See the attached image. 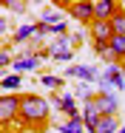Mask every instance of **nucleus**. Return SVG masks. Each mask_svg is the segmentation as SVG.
Here are the masks:
<instances>
[{"label": "nucleus", "instance_id": "a211bd4d", "mask_svg": "<svg viewBox=\"0 0 125 133\" xmlns=\"http://www.w3.org/2000/svg\"><path fill=\"white\" fill-rule=\"evenodd\" d=\"M117 130H120V122H117V116H102L100 130H97V133H117Z\"/></svg>", "mask_w": 125, "mask_h": 133}, {"label": "nucleus", "instance_id": "6e6552de", "mask_svg": "<svg viewBox=\"0 0 125 133\" xmlns=\"http://www.w3.org/2000/svg\"><path fill=\"white\" fill-rule=\"evenodd\" d=\"M66 77H74V79H82V82H100L102 74L97 65H68Z\"/></svg>", "mask_w": 125, "mask_h": 133}, {"label": "nucleus", "instance_id": "0eeeda50", "mask_svg": "<svg viewBox=\"0 0 125 133\" xmlns=\"http://www.w3.org/2000/svg\"><path fill=\"white\" fill-rule=\"evenodd\" d=\"M91 37H94V48H100V45H111V40H114L117 34H114L111 23L94 20V23H91Z\"/></svg>", "mask_w": 125, "mask_h": 133}, {"label": "nucleus", "instance_id": "b1692460", "mask_svg": "<svg viewBox=\"0 0 125 133\" xmlns=\"http://www.w3.org/2000/svg\"><path fill=\"white\" fill-rule=\"evenodd\" d=\"M117 133H125V128H120V130H117Z\"/></svg>", "mask_w": 125, "mask_h": 133}, {"label": "nucleus", "instance_id": "f257e3e1", "mask_svg": "<svg viewBox=\"0 0 125 133\" xmlns=\"http://www.w3.org/2000/svg\"><path fill=\"white\" fill-rule=\"evenodd\" d=\"M51 116V99H43L37 94L20 96V122L23 125H46Z\"/></svg>", "mask_w": 125, "mask_h": 133}, {"label": "nucleus", "instance_id": "9b49d317", "mask_svg": "<svg viewBox=\"0 0 125 133\" xmlns=\"http://www.w3.org/2000/svg\"><path fill=\"white\" fill-rule=\"evenodd\" d=\"M117 11H120V6L111 3V0H97V3H94V20H105V23H111Z\"/></svg>", "mask_w": 125, "mask_h": 133}, {"label": "nucleus", "instance_id": "4be33fe9", "mask_svg": "<svg viewBox=\"0 0 125 133\" xmlns=\"http://www.w3.org/2000/svg\"><path fill=\"white\" fill-rule=\"evenodd\" d=\"M3 9H6V11H26L28 6L20 3V0H9V3H3Z\"/></svg>", "mask_w": 125, "mask_h": 133}, {"label": "nucleus", "instance_id": "412c9836", "mask_svg": "<svg viewBox=\"0 0 125 133\" xmlns=\"http://www.w3.org/2000/svg\"><path fill=\"white\" fill-rule=\"evenodd\" d=\"M111 48H114V51H117V57L125 62V37H114V40H111Z\"/></svg>", "mask_w": 125, "mask_h": 133}, {"label": "nucleus", "instance_id": "f03ea898", "mask_svg": "<svg viewBox=\"0 0 125 133\" xmlns=\"http://www.w3.org/2000/svg\"><path fill=\"white\" fill-rule=\"evenodd\" d=\"M80 45V34L77 37H71V34H66V37H57V40H51L49 45V57L54 59V62H71L74 59V48Z\"/></svg>", "mask_w": 125, "mask_h": 133}, {"label": "nucleus", "instance_id": "aec40b11", "mask_svg": "<svg viewBox=\"0 0 125 133\" xmlns=\"http://www.w3.org/2000/svg\"><path fill=\"white\" fill-rule=\"evenodd\" d=\"M40 85L54 91V88H60V85H63V77H57V74H43V77H40Z\"/></svg>", "mask_w": 125, "mask_h": 133}, {"label": "nucleus", "instance_id": "2eb2a0df", "mask_svg": "<svg viewBox=\"0 0 125 133\" xmlns=\"http://www.w3.org/2000/svg\"><path fill=\"white\" fill-rule=\"evenodd\" d=\"M57 133H88V130H85V122L80 116V119H66L63 125H57Z\"/></svg>", "mask_w": 125, "mask_h": 133}, {"label": "nucleus", "instance_id": "39448f33", "mask_svg": "<svg viewBox=\"0 0 125 133\" xmlns=\"http://www.w3.org/2000/svg\"><path fill=\"white\" fill-rule=\"evenodd\" d=\"M51 108H54V110H60V113H66L68 119H80V116H82V113L77 110V96H74V94L51 96Z\"/></svg>", "mask_w": 125, "mask_h": 133}, {"label": "nucleus", "instance_id": "6ab92c4d", "mask_svg": "<svg viewBox=\"0 0 125 133\" xmlns=\"http://www.w3.org/2000/svg\"><path fill=\"white\" fill-rule=\"evenodd\" d=\"M74 96H77V99H82V102H91L97 94L91 91V85H88V82H80V85H77V91H74Z\"/></svg>", "mask_w": 125, "mask_h": 133}, {"label": "nucleus", "instance_id": "393cba45", "mask_svg": "<svg viewBox=\"0 0 125 133\" xmlns=\"http://www.w3.org/2000/svg\"><path fill=\"white\" fill-rule=\"evenodd\" d=\"M122 9H125V3H122Z\"/></svg>", "mask_w": 125, "mask_h": 133}, {"label": "nucleus", "instance_id": "f3484780", "mask_svg": "<svg viewBox=\"0 0 125 133\" xmlns=\"http://www.w3.org/2000/svg\"><path fill=\"white\" fill-rule=\"evenodd\" d=\"M111 28H114V34H117V37H125V9H120V11L114 14Z\"/></svg>", "mask_w": 125, "mask_h": 133}, {"label": "nucleus", "instance_id": "ddd939ff", "mask_svg": "<svg viewBox=\"0 0 125 133\" xmlns=\"http://www.w3.org/2000/svg\"><path fill=\"white\" fill-rule=\"evenodd\" d=\"M37 65H40V57L37 54H26V57H17L14 59V74H23V71H37Z\"/></svg>", "mask_w": 125, "mask_h": 133}, {"label": "nucleus", "instance_id": "1a4fd4ad", "mask_svg": "<svg viewBox=\"0 0 125 133\" xmlns=\"http://www.w3.org/2000/svg\"><path fill=\"white\" fill-rule=\"evenodd\" d=\"M66 9H68V14L74 17L77 23H94V3L80 0V3H68Z\"/></svg>", "mask_w": 125, "mask_h": 133}, {"label": "nucleus", "instance_id": "4468645a", "mask_svg": "<svg viewBox=\"0 0 125 133\" xmlns=\"http://www.w3.org/2000/svg\"><path fill=\"white\" fill-rule=\"evenodd\" d=\"M31 37H37V23H23V26L14 31V43H17V45L28 43Z\"/></svg>", "mask_w": 125, "mask_h": 133}, {"label": "nucleus", "instance_id": "423d86ee", "mask_svg": "<svg viewBox=\"0 0 125 133\" xmlns=\"http://www.w3.org/2000/svg\"><path fill=\"white\" fill-rule=\"evenodd\" d=\"M82 122H85V130H88V133H97V130H100L102 110H100V105H97V99H91V102L82 105Z\"/></svg>", "mask_w": 125, "mask_h": 133}, {"label": "nucleus", "instance_id": "f8f14e48", "mask_svg": "<svg viewBox=\"0 0 125 133\" xmlns=\"http://www.w3.org/2000/svg\"><path fill=\"white\" fill-rule=\"evenodd\" d=\"M40 26H49V28H57L66 23V14H63V9L60 6H54V9H46L43 14H40V20H37Z\"/></svg>", "mask_w": 125, "mask_h": 133}, {"label": "nucleus", "instance_id": "20e7f679", "mask_svg": "<svg viewBox=\"0 0 125 133\" xmlns=\"http://www.w3.org/2000/svg\"><path fill=\"white\" fill-rule=\"evenodd\" d=\"M20 116V94H6L0 99V125H9Z\"/></svg>", "mask_w": 125, "mask_h": 133}, {"label": "nucleus", "instance_id": "dca6fc26", "mask_svg": "<svg viewBox=\"0 0 125 133\" xmlns=\"http://www.w3.org/2000/svg\"><path fill=\"white\" fill-rule=\"evenodd\" d=\"M0 85H3V91L6 94H17L20 91V74H3V79H0Z\"/></svg>", "mask_w": 125, "mask_h": 133}, {"label": "nucleus", "instance_id": "5701e85b", "mask_svg": "<svg viewBox=\"0 0 125 133\" xmlns=\"http://www.w3.org/2000/svg\"><path fill=\"white\" fill-rule=\"evenodd\" d=\"M34 133H51V130H46V128H43V130H34Z\"/></svg>", "mask_w": 125, "mask_h": 133}, {"label": "nucleus", "instance_id": "9d476101", "mask_svg": "<svg viewBox=\"0 0 125 133\" xmlns=\"http://www.w3.org/2000/svg\"><path fill=\"white\" fill-rule=\"evenodd\" d=\"M94 99H97V105H100L102 116H117V110H120V99H117L114 91H100Z\"/></svg>", "mask_w": 125, "mask_h": 133}, {"label": "nucleus", "instance_id": "7ed1b4c3", "mask_svg": "<svg viewBox=\"0 0 125 133\" xmlns=\"http://www.w3.org/2000/svg\"><path fill=\"white\" fill-rule=\"evenodd\" d=\"M125 91V62H114V65H105L100 77V91Z\"/></svg>", "mask_w": 125, "mask_h": 133}]
</instances>
